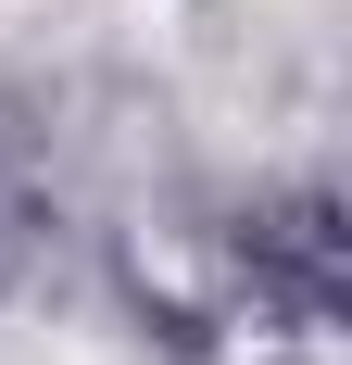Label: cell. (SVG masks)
Here are the masks:
<instances>
[{"mask_svg": "<svg viewBox=\"0 0 352 365\" xmlns=\"http://www.w3.org/2000/svg\"><path fill=\"white\" fill-rule=\"evenodd\" d=\"M164 26V0H0V38H139Z\"/></svg>", "mask_w": 352, "mask_h": 365, "instance_id": "1", "label": "cell"}, {"mask_svg": "<svg viewBox=\"0 0 352 365\" xmlns=\"http://www.w3.org/2000/svg\"><path fill=\"white\" fill-rule=\"evenodd\" d=\"M26 365H101V353H88V340H38Z\"/></svg>", "mask_w": 352, "mask_h": 365, "instance_id": "2", "label": "cell"}]
</instances>
